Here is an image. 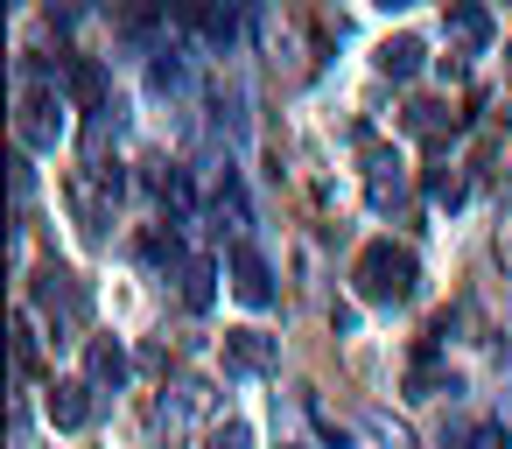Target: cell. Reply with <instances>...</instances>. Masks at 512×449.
Listing matches in <instances>:
<instances>
[{
	"label": "cell",
	"instance_id": "1",
	"mask_svg": "<svg viewBox=\"0 0 512 449\" xmlns=\"http://www.w3.org/2000/svg\"><path fill=\"white\" fill-rule=\"evenodd\" d=\"M358 295L365 302H414L421 295V260L407 253V246H393V239H379V246H365L358 253Z\"/></svg>",
	"mask_w": 512,
	"mask_h": 449
},
{
	"label": "cell",
	"instance_id": "2",
	"mask_svg": "<svg viewBox=\"0 0 512 449\" xmlns=\"http://www.w3.org/2000/svg\"><path fill=\"white\" fill-rule=\"evenodd\" d=\"M71 106H64V92H50V85H36V92H22V113H15V134H22V148L29 155H50L64 134H71V120H64Z\"/></svg>",
	"mask_w": 512,
	"mask_h": 449
},
{
	"label": "cell",
	"instance_id": "3",
	"mask_svg": "<svg viewBox=\"0 0 512 449\" xmlns=\"http://www.w3.org/2000/svg\"><path fill=\"white\" fill-rule=\"evenodd\" d=\"M29 295H36V316H50L57 330H78V323L92 316V295H85V281H78L71 267H43V274L29 281Z\"/></svg>",
	"mask_w": 512,
	"mask_h": 449
},
{
	"label": "cell",
	"instance_id": "4",
	"mask_svg": "<svg viewBox=\"0 0 512 449\" xmlns=\"http://www.w3.org/2000/svg\"><path fill=\"white\" fill-rule=\"evenodd\" d=\"M365 197H372V211H400V197H407V162L372 134H365Z\"/></svg>",
	"mask_w": 512,
	"mask_h": 449
},
{
	"label": "cell",
	"instance_id": "5",
	"mask_svg": "<svg viewBox=\"0 0 512 449\" xmlns=\"http://www.w3.org/2000/svg\"><path fill=\"white\" fill-rule=\"evenodd\" d=\"M484 50H491V15L484 8H449V57H442V71L463 78L470 57H484Z\"/></svg>",
	"mask_w": 512,
	"mask_h": 449
},
{
	"label": "cell",
	"instance_id": "6",
	"mask_svg": "<svg viewBox=\"0 0 512 449\" xmlns=\"http://www.w3.org/2000/svg\"><path fill=\"white\" fill-rule=\"evenodd\" d=\"M204 407H211V386H204L197 372H183V379L162 386V400H155V428H162V435H183Z\"/></svg>",
	"mask_w": 512,
	"mask_h": 449
},
{
	"label": "cell",
	"instance_id": "7",
	"mask_svg": "<svg viewBox=\"0 0 512 449\" xmlns=\"http://www.w3.org/2000/svg\"><path fill=\"white\" fill-rule=\"evenodd\" d=\"M225 274H232V295H239L246 309H274V274H267V260H260L253 246H232Z\"/></svg>",
	"mask_w": 512,
	"mask_h": 449
},
{
	"label": "cell",
	"instance_id": "8",
	"mask_svg": "<svg viewBox=\"0 0 512 449\" xmlns=\"http://www.w3.org/2000/svg\"><path fill=\"white\" fill-rule=\"evenodd\" d=\"M225 365L246 372V379H267V372L281 365V344H274L267 330H225Z\"/></svg>",
	"mask_w": 512,
	"mask_h": 449
},
{
	"label": "cell",
	"instance_id": "9",
	"mask_svg": "<svg viewBox=\"0 0 512 449\" xmlns=\"http://www.w3.org/2000/svg\"><path fill=\"white\" fill-rule=\"evenodd\" d=\"M50 421L57 428H92V379H57L50 386Z\"/></svg>",
	"mask_w": 512,
	"mask_h": 449
},
{
	"label": "cell",
	"instance_id": "10",
	"mask_svg": "<svg viewBox=\"0 0 512 449\" xmlns=\"http://www.w3.org/2000/svg\"><path fill=\"white\" fill-rule=\"evenodd\" d=\"M421 57H428V50H421V36H386V43H379V57H372V64H379V71H386V78H400V85H407V78H414V71H421Z\"/></svg>",
	"mask_w": 512,
	"mask_h": 449
},
{
	"label": "cell",
	"instance_id": "11",
	"mask_svg": "<svg viewBox=\"0 0 512 449\" xmlns=\"http://www.w3.org/2000/svg\"><path fill=\"white\" fill-rule=\"evenodd\" d=\"M85 379H92V386H120V379H127V351H120L113 337H92V344H85Z\"/></svg>",
	"mask_w": 512,
	"mask_h": 449
},
{
	"label": "cell",
	"instance_id": "12",
	"mask_svg": "<svg viewBox=\"0 0 512 449\" xmlns=\"http://www.w3.org/2000/svg\"><path fill=\"white\" fill-rule=\"evenodd\" d=\"M435 393H456V379L442 372V358H435V351H421V358L407 365V400H435Z\"/></svg>",
	"mask_w": 512,
	"mask_h": 449
},
{
	"label": "cell",
	"instance_id": "13",
	"mask_svg": "<svg viewBox=\"0 0 512 449\" xmlns=\"http://www.w3.org/2000/svg\"><path fill=\"white\" fill-rule=\"evenodd\" d=\"M407 134H428V141H435V134H456V113H449L442 99H414V106H407Z\"/></svg>",
	"mask_w": 512,
	"mask_h": 449
},
{
	"label": "cell",
	"instance_id": "14",
	"mask_svg": "<svg viewBox=\"0 0 512 449\" xmlns=\"http://www.w3.org/2000/svg\"><path fill=\"white\" fill-rule=\"evenodd\" d=\"M141 260H155V267H176V274H183V239H176V225L141 232Z\"/></svg>",
	"mask_w": 512,
	"mask_h": 449
},
{
	"label": "cell",
	"instance_id": "15",
	"mask_svg": "<svg viewBox=\"0 0 512 449\" xmlns=\"http://www.w3.org/2000/svg\"><path fill=\"white\" fill-rule=\"evenodd\" d=\"M211 281H218V267H211V260H183V302H190L197 316H204V309H211V295H218Z\"/></svg>",
	"mask_w": 512,
	"mask_h": 449
},
{
	"label": "cell",
	"instance_id": "16",
	"mask_svg": "<svg viewBox=\"0 0 512 449\" xmlns=\"http://www.w3.org/2000/svg\"><path fill=\"white\" fill-rule=\"evenodd\" d=\"M463 190H470V183H463L456 169H428V204H442V211H456V204H463Z\"/></svg>",
	"mask_w": 512,
	"mask_h": 449
},
{
	"label": "cell",
	"instance_id": "17",
	"mask_svg": "<svg viewBox=\"0 0 512 449\" xmlns=\"http://www.w3.org/2000/svg\"><path fill=\"white\" fill-rule=\"evenodd\" d=\"M15 372H22V379L36 372V316H22V323H15Z\"/></svg>",
	"mask_w": 512,
	"mask_h": 449
},
{
	"label": "cell",
	"instance_id": "18",
	"mask_svg": "<svg viewBox=\"0 0 512 449\" xmlns=\"http://www.w3.org/2000/svg\"><path fill=\"white\" fill-rule=\"evenodd\" d=\"M365 428H372V435H379V449H414V435H407V428H400V421H386V414H372V421H365Z\"/></svg>",
	"mask_w": 512,
	"mask_h": 449
},
{
	"label": "cell",
	"instance_id": "19",
	"mask_svg": "<svg viewBox=\"0 0 512 449\" xmlns=\"http://www.w3.org/2000/svg\"><path fill=\"white\" fill-rule=\"evenodd\" d=\"M463 449H512V442H505V421H477Z\"/></svg>",
	"mask_w": 512,
	"mask_h": 449
},
{
	"label": "cell",
	"instance_id": "20",
	"mask_svg": "<svg viewBox=\"0 0 512 449\" xmlns=\"http://www.w3.org/2000/svg\"><path fill=\"white\" fill-rule=\"evenodd\" d=\"M211 449H253V428L246 421H225V428H211Z\"/></svg>",
	"mask_w": 512,
	"mask_h": 449
},
{
	"label": "cell",
	"instance_id": "21",
	"mask_svg": "<svg viewBox=\"0 0 512 449\" xmlns=\"http://www.w3.org/2000/svg\"><path fill=\"white\" fill-rule=\"evenodd\" d=\"M204 29H211V43H232V36H239V15H232V8H211Z\"/></svg>",
	"mask_w": 512,
	"mask_h": 449
},
{
	"label": "cell",
	"instance_id": "22",
	"mask_svg": "<svg viewBox=\"0 0 512 449\" xmlns=\"http://www.w3.org/2000/svg\"><path fill=\"white\" fill-rule=\"evenodd\" d=\"M498 260H512V204H505V218H498Z\"/></svg>",
	"mask_w": 512,
	"mask_h": 449
}]
</instances>
